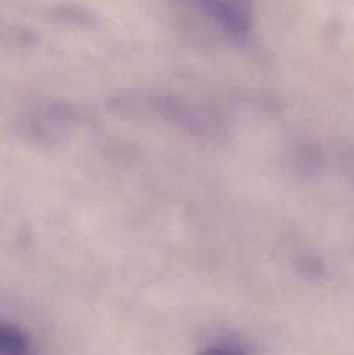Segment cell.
<instances>
[{"label":"cell","mask_w":354,"mask_h":355,"mask_svg":"<svg viewBox=\"0 0 354 355\" xmlns=\"http://www.w3.org/2000/svg\"><path fill=\"white\" fill-rule=\"evenodd\" d=\"M231 38L243 40L253 26L252 0H184Z\"/></svg>","instance_id":"1"},{"label":"cell","mask_w":354,"mask_h":355,"mask_svg":"<svg viewBox=\"0 0 354 355\" xmlns=\"http://www.w3.org/2000/svg\"><path fill=\"white\" fill-rule=\"evenodd\" d=\"M0 355H33L26 333L9 322H0Z\"/></svg>","instance_id":"2"},{"label":"cell","mask_w":354,"mask_h":355,"mask_svg":"<svg viewBox=\"0 0 354 355\" xmlns=\"http://www.w3.org/2000/svg\"><path fill=\"white\" fill-rule=\"evenodd\" d=\"M198 355H246V354L243 352V350L236 349V347H231V345H212L201 350Z\"/></svg>","instance_id":"3"}]
</instances>
